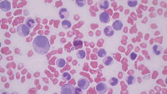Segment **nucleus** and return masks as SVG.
<instances>
[{"label": "nucleus", "instance_id": "nucleus-1", "mask_svg": "<svg viewBox=\"0 0 167 94\" xmlns=\"http://www.w3.org/2000/svg\"><path fill=\"white\" fill-rule=\"evenodd\" d=\"M33 48L38 54H41V55L46 54L50 48L49 39L45 36H37L33 41Z\"/></svg>", "mask_w": 167, "mask_h": 94}, {"label": "nucleus", "instance_id": "nucleus-2", "mask_svg": "<svg viewBox=\"0 0 167 94\" xmlns=\"http://www.w3.org/2000/svg\"><path fill=\"white\" fill-rule=\"evenodd\" d=\"M17 33L20 37H26L29 34L30 28L26 24H20L17 28Z\"/></svg>", "mask_w": 167, "mask_h": 94}, {"label": "nucleus", "instance_id": "nucleus-3", "mask_svg": "<svg viewBox=\"0 0 167 94\" xmlns=\"http://www.w3.org/2000/svg\"><path fill=\"white\" fill-rule=\"evenodd\" d=\"M61 93L62 94H74V87L69 83L64 84L61 87Z\"/></svg>", "mask_w": 167, "mask_h": 94}, {"label": "nucleus", "instance_id": "nucleus-4", "mask_svg": "<svg viewBox=\"0 0 167 94\" xmlns=\"http://www.w3.org/2000/svg\"><path fill=\"white\" fill-rule=\"evenodd\" d=\"M89 86H90V81L86 77H81L78 81V87L81 88L82 90L87 89Z\"/></svg>", "mask_w": 167, "mask_h": 94}, {"label": "nucleus", "instance_id": "nucleus-5", "mask_svg": "<svg viewBox=\"0 0 167 94\" xmlns=\"http://www.w3.org/2000/svg\"><path fill=\"white\" fill-rule=\"evenodd\" d=\"M96 91H97V92H99V93L104 94L108 91V87H107L105 83L100 82V83H98L97 86H96Z\"/></svg>", "mask_w": 167, "mask_h": 94}, {"label": "nucleus", "instance_id": "nucleus-6", "mask_svg": "<svg viewBox=\"0 0 167 94\" xmlns=\"http://www.w3.org/2000/svg\"><path fill=\"white\" fill-rule=\"evenodd\" d=\"M0 8H1L2 11L8 12L11 9V4L9 1H2L0 3Z\"/></svg>", "mask_w": 167, "mask_h": 94}, {"label": "nucleus", "instance_id": "nucleus-7", "mask_svg": "<svg viewBox=\"0 0 167 94\" xmlns=\"http://www.w3.org/2000/svg\"><path fill=\"white\" fill-rule=\"evenodd\" d=\"M100 20L101 23H107L110 20V16H109V14L107 12H103V13H101L100 15Z\"/></svg>", "mask_w": 167, "mask_h": 94}, {"label": "nucleus", "instance_id": "nucleus-8", "mask_svg": "<svg viewBox=\"0 0 167 94\" xmlns=\"http://www.w3.org/2000/svg\"><path fill=\"white\" fill-rule=\"evenodd\" d=\"M59 18H60L61 19H65V20H66L69 17V11H68L66 9H65V8H63V9H59Z\"/></svg>", "mask_w": 167, "mask_h": 94}, {"label": "nucleus", "instance_id": "nucleus-9", "mask_svg": "<svg viewBox=\"0 0 167 94\" xmlns=\"http://www.w3.org/2000/svg\"><path fill=\"white\" fill-rule=\"evenodd\" d=\"M112 28H113V29L116 30V31H120L122 29V28H123V23H122L121 21L116 20L113 23Z\"/></svg>", "mask_w": 167, "mask_h": 94}, {"label": "nucleus", "instance_id": "nucleus-10", "mask_svg": "<svg viewBox=\"0 0 167 94\" xmlns=\"http://www.w3.org/2000/svg\"><path fill=\"white\" fill-rule=\"evenodd\" d=\"M104 33L106 37H112V36L114 35V29L110 26H107V27L104 28Z\"/></svg>", "mask_w": 167, "mask_h": 94}, {"label": "nucleus", "instance_id": "nucleus-11", "mask_svg": "<svg viewBox=\"0 0 167 94\" xmlns=\"http://www.w3.org/2000/svg\"><path fill=\"white\" fill-rule=\"evenodd\" d=\"M73 45L74 46V48L76 49H79L83 47V41L80 40V39L75 38L73 42Z\"/></svg>", "mask_w": 167, "mask_h": 94}, {"label": "nucleus", "instance_id": "nucleus-12", "mask_svg": "<svg viewBox=\"0 0 167 94\" xmlns=\"http://www.w3.org/2000/svg\"><path fill=\"white\" fill-rule=\"evenodd\" d=\"M153 53L155 54V55H160L161 53H162V48L160 45H155L152 48Z\"/></svg>", "mask_w": 167, "mask_h": 94}, {"label": "nucleus", "instance_id": "nucleus-13", "mask_svg": "<svg viewBox=\"0 0 167 94\" xmlns=\"http://www.w3.org/2000/svg\"><path fill=\"white\" fill-rule=\"evenodd\" d=\"M109 6V3L108 1H100L99 2V7L100 9H107Z\"/></svg>", "mask_w": 167, "mask_h": 94}, {"label": "nucleus", "instance_id": "nucleus-14", "mask_svg": "<svg viewBox=\"0 0 167 94\" xmlns=\"http://www.w3.org/2000/svg\"><path fill=\"white\" fill-rule=\"evenodd\" d=\"M25 24L27 25L29 28H32L34 27L35 21L33 20V19H31V18H28V19H27V20L25 21Z\"/></svg>", "mask_w": 167, "mask_h": 94}, {"label": "nucleus", "instance_id": "nucleus-15", "mask_svg": "<svg viewBox=\"0 0 167 94\" xmlns=\"http://www.w3.org/2000/svg\"><path fill=\"white\" fill-rule=\"evenodd\" d=\"M114 62L113 57H104V64L106 66H110V65Z\"/></svg>", "mask_w": 167, "mask_h": 94}, {"label": "nucleus", "instance_id": "nucleus-16", "mask_svg": "<svg viewBox=\"0 0 167 94\" xmlns=\"http://www.w3.org/2000/svg\"><path fill=\"white\" fill-rule=\"evenodd\" d=\"M135 82V77L133 75H129L126 77V83L129 85H132Z\"/></svg>", "mask_w": 167, "mask_h": 94}, {"label": "nucleus", "instance_id": "nucleus-17", "mask_svg": "<svg viewBox=\"0 0 167 94\" xmlns=\"http://www.w3.org/2000/svg\"><path fill=\"white\" fill-rule=\"evenodd\" d=\"M56 64L59 67H64L65 65H66V61H65L64 59H63V58H59V59L57 60Z\"/></svg>", "mask_w": 167, "mask_h": 94}, {"label": "nucleus", "instance_id": "nucleus-18", "mask_svg": "<svg viewBox=\"0 0 167 94\" xmlns=\"http://www.w3.org/2000/svg\"><path fill=\"white\" fill-rule=\"evenodd\" d=\"M62 26L65 29H68V28H71V23H70L69 20H64V21H62Z\"/></svg>", "mask_w": 167, "mask_h": 94}, {"label": "nucleus", "instance_id": "nucleus-19", "mask_svg": "<svg viewBox=\"0 0 167 94\" xmlns=\"http://www.w3.org/2000/svg\"><path fill=\"white\" fill-rule=\"evenodd\" d=\"M76 56H77L78 58H79V59L85 58V52L84 51V50H79V51H78V52H77Z\"/></svg>", "mask_w": 167, "mask_h": 94}, {"label": "nucleus", "instance_id": "nucleus-20", "mask_svg": "<svg viewBox=\"0 0 167 94\" xmlns=\"http://www.w3.org/2000/svg\"><path fill=\"white\" fill-rule=\"evenodd\" d=\"M106 54H107L106 51L104 50V48H100V49H99V50H98V56L100 57H106Z\"/></svg>", "mask_w": 167, "mask_h": 94}, {"label": "nucleus", "instance_id": "nucleus-21", "mask_svg": "<svg viewBox=\"0 0 167 94\" xmlns=\"http://www.w3.org/2000/svg\"><path fill=\"white\" fill-rule=\"evenodd\" d=\"M109 84H110L111 86H115V85L118 84L119 81H118V79H117L116 77H111L110 79H109Z\"/></svg>", "mask_w": 167, "mask_h": 94}, {"label": "nucleus", "instance_id": "nucleus-22", "mask_svg": "<svg viewBox=\"0 0 167 94\" xmlns=\"http://www.w3.org/2000/svg\"><path fill=\"white\" fill-rule=\"evenodd\" d=\"M62 78L64 81H69L71 79V76H70L69 73H68V72H64V74L62 75Z\"/></svg>", "mask_w": 167, "mask_h": 94}, {"label": "nucleus", "instance_id": "nucleus-23", "mask_svg": "<svg viewBox=\"0 0 167 94\" xmlns=\"http://www.w3.org/2000/svg\"><path fill=\"white\" fill-rule=\"evenodd\" d=\"M127 4H128V5L130 7V8H135V6H137V4H138V2L137 1H135V0H130V1H128L127 2Z\"/></svg>", "mask_w": 167, "mask_h": 94}, {"label": "nucleus", "instance_id": "nucleus-24", "mask_svg": "<svg viewBox=\"0 0 167 94\" xmlns=\"http://www.w3.org/2000/svg\"><path fill=\"white\" fill-rule=\"evenodd\" d=\"M75 4H76L77 6L79 7H84L86 4V2L85 1V0H76L75 1Z\"/></svg>", "mask_w": 167, "mask_h": 94}, {"label": "nucleus", "instance_id": "nucleus-25", "mask_svg": "<svg viewBox=\"0 0 167 94\" xmlns=\"http://www.w3.org/2000/svg\"><path fill=\"white\" fill-rule=\"evenodd\" d=\"M75 94H82V89L80 87H74Z\"/></svg>", "mask_w": 167, "mask_h": 94}, {"label": "nucleus", "instance_id": "nucleus-26", "mask_svg": "<svg viewBox=\"0 0 167 94\" xmlns=\"http://www.w3.org/2000/svg\"><path fill=\"white\" fill-rule=\"evenodd\" d=\"M137 57V54L135 53H132L131 54H130V58H131L132 60H135Z\"/></svg>", "mask_w": 167, "mask_h": 94}]
</instances>
